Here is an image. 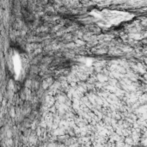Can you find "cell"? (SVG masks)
Instances as JSON below:
<instances>
[{
    "label": "cell",
    "mask_w": 147,
    "mask_h": 147,
    "mask_svg": "<svg viewBox=\"0 0 147 147\" xmlns=\"http://www.w3.org/2000/svg\"><path fill=\"white\" fill-rule=\"evenodd\" d=\"M92 16L95 17L98 24L104 28L116 26L123 22L130 20L133 17V16L130 13L110 9L93 11Z\"/></svg>",
    "instance_id": "1"
}]
</instances>
